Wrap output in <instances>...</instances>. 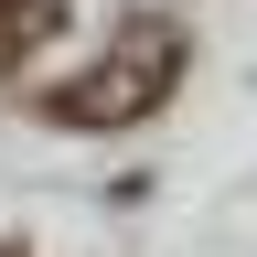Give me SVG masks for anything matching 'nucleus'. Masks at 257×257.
Wrapping results in <instances>:
<instances>
[{
	"instance_id": "7ed1b4c3",
	"label": "nucleus",
	"mask_w": 257,
	"mask_h": 257,
	"mask_svg": "<svg viewBox=\"0 0 257 257\" xmlns=\"http://www.w3.org/2000/svg\"><path fill=\"white\" fill-rule=\"evenodd\" d=\"M0 257H22V246H0Z\"/></svg>"
},
{
	"instance_id": "f257e3e1",
	"label": "nucleus",
	"mask_w": 257,
	"mask_h": 257,
	"mask_svg": "<svg viewBox=\"0 0 257 257\" xmlns=\"http://www.w3.org/2000/svg\"><path fill=\"white\" fill-rule=\"evenodd\" d=\"M172 86H182V32H172V22H150V32H118V54H107V64H86L75 86H54L43 107H54L64 128H128V118H150Z\"/></svg>"
},
{
	"instance_id": "f03ea898",
	"label": "nucleus",
	"mask_w": 257,
	"mask_h": 257,
	"mask_svg": "<svg viewBox=\"0 0 257 257\" xmlns=\"http://www.w3.org/2000/svg\"><path fill=\"white\" fill-rule=\"evenodd\" d=\"M43 32H64V0H0V75H11Z\"/></svg>"
}]
</instances>
